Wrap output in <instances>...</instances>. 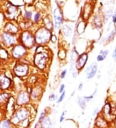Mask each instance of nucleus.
<instances>
[{"label":"nucleus","mask_w":116,"mask_h":128,"mask_svg":"<svg viewBox=\"0 0 116 128\" xmlns=\"http://www.w3.org/2000/svg\"><path fill=\"white\" fill-rule=\"evenodd\" d=\"M79 54V52L76 50V47L74 46L70 50L69 59V71L74 79L77 78L78 76V74H79L78 70L76 69V60H77V58Z\"/></svg>","instance_id":"nucleus-6"},{"label":"nucleus","mask_w":116,"mask_h":128,"mask_svg":"<svg viewBox=\"0 0 116 128\" xmlns=\"http://www.w3.org/2000/svg\"><path fill=\"white\" fill-rule=\"evenodd\" d=\"M53 21H54V30L59 32L65 21L63 11L62 8L59 6H57L56 8H54L53 11Z\"/></svg>","instance_id":"nucleus-7"},{"label":"nucleus","mask_w":116,"mask_h":128,"mask_svg":"<svg viewBox=\"0 0 116 128\" xmlns=\"http://www.w3.org/2000/svg\"><path fill=\"white\" fill-rule=\"evenodd\" d=\"M112 58H113V60L115 62H116V46L114 48L113 51H112Z\"/></svg>","instance_id":"nucleus-43"},{"label":"nucleus","mask_w":116,"mask_h":128,"mask_svg":"<svg viewBox=\"0 0 116 128\" xmlns=\"http://www.w3.org/2000/svg\"><path fill=\"white\" fill-rule=\"evenodd\" d=\"M57 58L61 62H64L67 58V48L65 47H62L59 48L57 52Z\"/></svg>","instance_id":"nucleus-25"},{"label":"nucleus","mask_w":116,"mask_h":128,"mask_svg":"<svg viewBox=\"0 0 116 128\" xmlns=\"http://www.w3.org/2000/svg\"><path fill=\"white\" fill-rule=\"evenodd\" d=\"M8 58V52L4 48H0V58L1 59H6Z\"/></svg>","instance_id":"nucleus-35"},{"label":"nucleus","mask_w":116,"mask_h":128,"mask_svg":"<svg viewBox=\"0 0 116 128\" xmlns=\"http://www.w3.org/2000/svg\"><path fill=\"white\" fill-rule=\"evenodd\" d=\"M113 9H109L107 10V11H106V12L103 15L104 23H105V24H108L109 20H110V19L112 18V16H113Z\"/></svg>","instance_id":"nucleus-28"},{"label":"nucleus","mask_w":116,"mask_h":128,"mask_svg":"<svg viewBox=\"0 0 116 128\" xmlns=\"http://www.w3.org/2000/svg\"><path fill=\"white\" fill-rule=\"evenodd\" d=\"M66 114H67V111H66V110H64V111L61 112V114L60 115V117H59V122H60V123L63 122L64 120H65Z\"/></svg>","instance_id":"nucleus-39"},{"label":"nucleus","mask_w":116,"mask_h":128,"mask_svg":"<svg viewBox=\"0 0 116 128\" xmlns=\"http://www.w3.org/2000/svg\"><path fill=\"white\" fill-rule=\"evenodd\" d=\"M0 128H12L10 121L8 120H3L0 122Z\"/></svg>","instance_id":"nucleus-32"},{"label":"nucleus","mask_w":116,"mask_h":128,"mask_svg":"<svg viewBox=\"0 0 116 128\" xmlns=\"http://www.w3.org/2000/svg\"><path fill=\"white\" fill-rule=\"evenodd\" d=\"M10 100V95L8 93L0 94V104L7 103Z\"/></svg>","instance_id":"nucleus-30"},{"label":"nucleus","mask_w":116,"mask_h":128,"mask_svg":"<svg viewBox=\"0 0 116 128\" xmlns=\"http://www.w3.org/2000/svg\"><path fill=\"white\" fill-rule=\"evenodd\" d=\"M57 40H58V38L56 36L54 32L52 33V35L51 36V38H50V43L54 44H56L57 42Z\"/></svg>","instance_id":"nucleus-40"},{"label":"nucleus","mask_w":116,"mask_h":128,"mask_svg":"<svg viewBox=\"0 0 116 128\" xmlns=\"http://www.w3.org/2000/svg\"><path fill=\"white\" fill-rule=\"evenodd\" d=\"M93 13L92 3H87L84 6L83 10L81 14V19L85 22H88Z\"/></svg>","instance_id":"nucleus-17"},{"label":"nucleus","mask_w":116,"mask_h":128,"mask_svg":"<svg viewBox=\"0 0 116 128\" xmlns=\"http://www.w3.org/2000/svg\"><path fill=\"white\" fill-rule=\"evenodd\" d=\"M108 120L104 117L102 114H98L96 118L95 121V126L98 128H107L108 124Z\"/></svg>","instance_id":"nucleus-22"},{"label":"nucleus","mask_w":116,"mask_h":128,"mask_svg":"<svg viewBox=\"0 0 116 128\" xmlns=\"http://www.w3.org/2000/svg\"><path fill=\"white\" fill-rule=\"evenodd\" d=\"M43 128H52V122L51 118L47 116L41 122Z\"/></svg>","instance_id":"nucleus-29"},{"label":"nucleus","mask_w":116,"mask_h":128,"mask_svg":"<svg viewBox=\"0 0 116 128\" xmlns=\"http://www.w3.org/2000/svg\"><path fill=\"white\" fill-rule=\"evenodd\" d=\"M98 91V89L96 88V89H94V92H93L92 94H90V95H88V96L85 95V96H83V98L85 99V100H86L87 102H89L91 101L92 100H93V98H94L95 96L97 94Z\"/></svg>","instance_id":"nucleus-31"},{"label":"nucleus","mask_w":116,"mask_h":128,"mask_svg":"<svg viewBox=\"0 0 116 128\" xmlns=\"http://www.w3.org/2000/svg\"><path fill=\"white\" fill-rule=\"evenodd\" d=\"M52 33V32L48 30L42 25H39L38 28H36L34 31L36 46H47L50 43Z\"/></svg>","instance_id":"nucleus-3"},{"label":"nucleus","mask_w":116,"mask_h":128,"mask_svg":"<svg viewBox=\"0 0 116 128\" xmlns=\"http://www.w3.org/2000/svg\"><path fill=\"white\" fill-rule=\"evenodd\" d=\"M66 94H67L66 91H64L63 92H62V93H61L60 95H59V97H58V99H57V100L56 102V104H60V103H61L62 102H63L64 100H65V97H66Z\"/></svg>","instance_id":"nucleus-36"},{"label":"nucleus","mask_w":116,"mask_h":128,"mask_svg":"<svg viewBox=\"0 0 116 128\" xmlns=\"http://www.w3.org/2000/svg\"><path fill=\"white\" fill-rule=\"evenodd\" d=\"M43 18V17L42 16V14L41 12H36L33 16V23L35 25H41Z\"/></svg>","instance_id":"nucleus-26"},{"label":"nucleus","mask_w":116,"mask_h":128,"mask_svg":"<svg viewBox=\"0 0 116 128\" xmlns=\"http://www.w3.org/2000/svg\"><path fill=\"white\" fill-rule=\"evenodd\" d=\"M20 40L22 45L27 49H32L36 46L34 32L30 30H25L21 34Z\"/></svg>","instance_id":"nucleus-5"},{"label":"nucleus","mask_w":116,"mask_h":128,"mask_svg":"<svg viewBox=\"0 0 116 128\" xmlns=\"http://www.w3.org/2000/svg\"><path fill=\"white\" fill-rule=\"evenodd\" d=\"M58 97L59 96H57V94H50L48 97V99L50 102H56L58 99Z\"/></svg>","instance_id":"nucleus-37"},{"label":"nucleus","mask_w":116,"mask_h":128,"mask_svg":"<svg viewBox=\"0 0 116 128\" xmlns=\"http://www.w3.org/2000/svg\"><path fill=\"white\" fill-rule=\"evenodd\" d=\"M104 23L103 16L101 14H96L93 16L92 20L91 26L93 28H95L96 30L100 31L103 29Z\"/></svg>","instance_id":"nucleus-15"},{"label":"nucleus","mask_w":116,"mask_h":128,"mask_svg":"<svg viewBox=\"0 0 116 128\" xmlns=\"http://www.w3.org/2000/svg\"><path fill=\"white\" fill-rule=\"evenodd\" d=\"M84 88V83L83 82H80L79 84H78V86H77V90L79 91H81Z\"/></svg>","instance_id":"nucleus-42"},{"label":"nucleus","mask_w":116,"mask_h":128,"mask_svg":"<svg viewBox=\"0 0 116 128\" xmlns=\"http://www.w3.org/2000/svg\"><path fill=\"white\" fill-rule=\"evenodd\" d=\"M116 37V29L113 28L108 33L107 36L105 37L101 38L99 40H100V44H103V45H108L110 44V43L112 42L114 40L115 38Z\"/></svg>","instance_id":"nucleus-20"},{"label":"nucleus","mask_w":116,"mask_h":128,"mask_svg":"<svg viewBox=\"0 0 116 128\" xmlns=\"http://www.w3.org/2000/svg\"><path fill=\"white\" fill-rule=\"evenodd\" d=\"M67 73H68V70L67 69H64L63 70H62L61 72L59 74V78H60V79H61V80L65 79L67 77Z\"/></svg>","instance_id":"nucleus-38"},{"label":"nucleus","mask_w":116,"mask_h":128,"mask_svg":"<svg viewBox=\"0 0 116 128\" xmlns=\"http://www.w3.org/2000/svg\"><path fill=\"white\" fill-rule=\"evenodd\" d=\"M101 114L108 121L109 118H111L114 114L113 112V107L111 105V104L108 102H107L104 106H103L102 110L101 111Z\"/></svg>","instance_id":"nucleus-18"},{"label":"nucleus","mask_w":116,"mask_h":128,"mask_svg":"<svg viewBox=\"0 0 116 128\" xmlns=\"http://www.w3.org/2000/svg\"><path fill=\"white\" fill-rule=\"evenodd\" d=\"M77 103L79 108L82 110H85L87 106V102L85 100L83 96H78L77 97Z\"/></svg>","instance_id":"nucleus-27"},{"label":"nucleus","mask_w":116,"mask_h":128,"mask_svg":"<svg viewBox=\"0 0 116 128\" xmlns=\"http://www.w3.org/2000/svg\"><path fill=\"white\" fill-rule=\"evenodd\" d=\"M88 58H89V56H88V52H85L79 54L76 62V69L78 70V72H80L85 69L88 61Z\"/></svg>","instance_id":"nucleus-9"},{"label":"nucleus","mask_w":116,"mask_h":128,"mask_svg":"<svg viewBox=\"0 0 116 128\" xmlns=\"http://www.w3.org/2000/svg\"><path fill=\"white\" fill-rule=\"evenodd\" d=\"M30 116V111L28 108L25 106H20L18 110L14 112L12 117V122L14 124L27 121Z\"/></svg>","instance_id":"nucleus-4"},{"label":"nucleus","mask_w":116,"mask_h":128,"mask_svg":"<svg viewBox=\"0 0 116 128\" xmlns=\"http://www.w3.org/2000/svg\"><path fill=\"white\" fill-rule=\"evenodd\" d=\"M74 93H75V91H74V92H72V94H70V96H71V97L74 96Z\"/></svg>","instance_id":"nucleus-47"},{"label":"nucleus","mask_w":116,"mask_h":128,"mask_svg":"<svg viewBox=\"0 0 116 128\" xmlns=\"http://www.w3.org/2000/svg\"><path fill=\"white\" fill-rule=\"evenodd\" d=\"M114 14H116V8H115L114 11Z\"/></svg>","instance_id":"nucleus-48"},{"label":"nucleus","mask_w":116,"mask_h":128,"mask_svg":"<svg viewBox=\"0 0 116 128\" xmlns=\"http://www.w3.org/2000/svg\"><path fill=\"white\" fill-rule=\"evenodd\" d=\"M98 62H92L88 65L84 70L85 76L87 80H90L96 76L98 72Z\"/></svg>","instance_id":"nucleus-10"},{"label":"nucleus","mask_w":116,"mask_h":128,"mask_svg":"<svg viewBox=\"0 0 116 128\" xmlns=\"http://www.w3.org/2000/svg\"><path fill=\"white\" fill-rule=\"evenodd\" d=\"M30 67L28 64L25 63H20L16 64L14 68V73L16 76L22 78L28 74Z\"/></svg>","instance_id":"nucleus-8"},{"label":"nucleus","mask_w":116,"mask_h":128,"mask_svg":"<svg viewBox=\"0 0 116 128\" xmlns=\"http://www.w3.org/2000/svg\"><path fill=\"white\" fill-rule=\"evenodd\" d=\"M44 87L42 85H37L34 86V88L31 89V91L30 92L31 100L37 101L41 100L42 96L43 94Z\"/></svg>","instance_id":"nucleus-14"},{"label":"nucleus","mask_w":116,"mask_h":128,"mask_svg":"<svg viewBox=\"0 0 116 128\" xmlns=\"http://www.w3.org/2000/svg\"><path fill=\"white\" fill-rule=\"evenodd\" d=\"M76 24L72 21L67 20L61 27L59 33L62 40L67 44H69L72 42L73 37L74 36Z\"/></svg>","instance_id":"nucleus-2"},{"label":"nucleus","mask_w":116,"mask_h":128,"mask_svg":"<svg viewBox=\"0 0 116 128\" xmlns=\"http://www.w3.org/2000/svg\"><path fill=\"white\" fill-rule=\"evenodd\" d=\"M10 78L5 74H0V89L1 90H6L11 86Z\"/></svg>","instance_id":"nucleus-21"},{"label":"nucleus","mask_w":116,"mask_h":128,"mask_svg":"<svg viewBox=\"0 0 116 128\" xmlns=\"http://www.w3.org/2000/svg\"><path fill=\"white\" fill-rule=\"evenodd\" d=\"M28 52V49L22 45V44H17L14 46L12 50V55L15 59H20L26 55Z\"/></svg>","instance_id":"nucleus-12"},{"label":"nucleus","mask_w":116,"mask_h":128,"mask_svg":"<svg viewBox=\"0 0 116 128\" xmlns=\"http://www.w3.org/2000/svg\"><path fill=\"white\" fill-rule=\"evenodd\" d=\"M43 128L41 122H39V121H38V122L36 123V126H35V128Z\"/></svg>","instance_id":"nucleus-45"},{"label":"nucleus","mask_w":116,"mask_h":128,"mask_svg":"<svg viewBox=\"0 0 116 128\" xmlns=\"http://www.w3.org/2000/svg\"><path fill=\"white\" fill-rule=\"evenodd\" d=\"M65 89H66V86L64 84H61L59 86V93L61 94L62 92H63L64 91H65Z\"/></svg>","instance_id":"nucleus-41"},{"label":"nucleus","mask_w":116,"mask_h":128,"mask_svg":"<svg viewBox=\"0 0 116 128\" xmlns=\"http://www.w3.org/2000/svg\"><path fill=\"white\" fill-rule=\"evenodd\" d=\"M114 126L115 128H116V118L114 119Z\"/></svg>","instance_id":"nucleus-46"},{"label":"nucleus","mask_w":116,"mask_h":128,"mask_svg":"<svg viewBox=\"0 0 116 128\" xmlns=\"http://www.w3.org/2000/svg\"><path fill=\"white\" fill-rule=\"evenodd\" d=\"M47 116H48V111H47V108H46L41 112L40 116L39 117V121L41 122Z\"/></svg>","instance_id":"nucleus-33"},{"label":"nucleus","mask_w":116,"mask_h":128,"mask_svg":"<svg viewBox=\"0 0 116 128\" xmlns=\"http://www.w3.org/2000/svg\"><path fill=\"white\" fill-rule=\"evenodd\" d=\"M1 40L4 46L7 47L14 46L17 42V38L15 37V34H12L6 32H3L1 34Z\"/></svg>","instance_id":"nucleus-13"},{"label":"nucleus","mask_w":116,"mask_h":128,"mask_svg":"<svg viewBox=\"0 0 116 128\" xmlns=\"http://www.w3.org/2000/svg\"><path fill=\"white\" fill-rule=\"evenodd\" d=\"M31 100L30 95L28 91H21L17 94L16 98V104L19 106H25L30 103Z\"/></svg>","instance_id":"nucleus-11"},{"label":"nucleus","mask_w":116,"mask_h":128,"mask_svg":"<svg viewBox=\"0 0 116 128\" xmlns=\"http://www.w3.org/2000/svg\"><path fill=\"white\" fill-rule=\"evenodd\" d=\"M43 27L46 28V29H48L50 31L54 32V21L52 19L51 16H50V15H45L43 16V20H42L41 24Z\"/></svg>","instance_id":"nucleus-19"},{"label":"nucleus","mask_w":116,"mask_h":128,"mask_svg":"<svg viewBox=\"0 0 116 128\" xmlns=\"http://www.w3.org/2000/svg\"><path fill=\"white\" fill-rule=\"evenodd\" d=\"M52 52L47 46H36L34 49L33 64L36 69L41 72H46L52 60Z\"/></svg>","instance_id":"nucleus-1"},{"label":"nucleus","mask_w":116,"mask_h":128,"mask_svg":"<svg viewBox=\"0 0 116 128\" xmlns=\"http://www.w3.org/2000/svg\"><path fill=\"white\" fill-rule=\"evenodd\" d=\"M19 31V29L14 24L12 23H7L5 27V30L4 32H6L8 33H10L12 34H16Z\"/></svg>","instance_id":"nucleus-23"},{"label":"nucleus","mask_w":116,"mask_h":128,"mask_svg":"<svg viewBox=\"0 0 116 128\" xmlns=\"http://www.w3.org/2000/svg\"><path fill=\"white\" fill-rule=\"evenodd\" d=\"M98 112H99V108H96L94 109V110L93 111L92 116H97L98 114Z\"/></svg>","instance_id":"nucleus-44"},{"label":"nucleus","mask_w":116,"mask_h":128,"mask_svg":"<svg viewBox=\"0 0 116 128\" xmlns=\"http://www.w3.org/2000/svg\"><path fill=\"white\" fill-rule=\"evenodd\" d=\"M109 50L108 49H101L99 51V54L96 57V62H102L105 61L107 57L109 54Z\"/></svg>","instance_id":"nucleus-24"},{"label":"nucleus","mask_w":116,"mask_h":128,"mask_svg":"<svg viewBox=\"0 0 116 128\" xmlns=\"http://www.w3.org/2000/svg\"><path fill=\"white\" fill-rule=\"evenodd\" d=\"M24 18L26 20L29 22L33 18V12L32 11L29 10L25 11V14H24Z\"/></svg>","instance_id":"nucleus-34"},{"label":"nucleus","mask_w":116,"mask_h":128,"mask_svg":"<svg viewBox=\"0 0 116 128\" xmlns=\"http://www.w3.org/2000/svg\"><path fill=\"white\" fill-rule=\"evenodd\" d=\"M87 27V22L81 19L76 24L74 37H79L85 32Z\"/></svg>","instance_id":"nucleus-16"}]
</instances>
